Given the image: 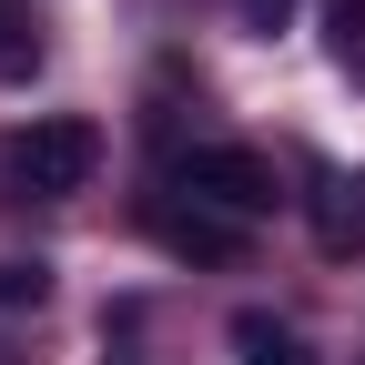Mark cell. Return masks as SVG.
Wrapping results in <instances>:
<instances>
[{"instance_id": "1", "label": "cell", "mask_w": 365, "mask_h": 365, "mask_svg": "<svg viewBox=\"0 0 365 365\" xmlns=\"http://www.w3.org/2000/svg\"><path fill=\"white\" fill-rule=\"evenodd\" d=\"M0 163H11L21 193L61 203V193H81V182L102 173V122H91V112H31L11 143H0Z\"/></svg>"}, {"instance_id": "2", "label": "cell", "mask_w": 365, "mask_h": 365, "mask_svg": "<svg viewBox=\"0 0 365 365\" xmlns=\"http://www.w3.org/2000/svg\"><path fill=\"white\" fill-rule=\"evenodd\" d=\"M173 193H182V203H203V213L254 223V213L284 203V173H274L264 153H244V143H203V153H182V163H173Z\"/></svg>"}, {"instance_id": "3", "label": "cell", "mask_w": 365, "mask_h": 365, "mask_svg": "<svg viewBox=\"0 0 365 365\" xmlns=\"http://www.w3.org/2000/svg\"><path fill=\"white\" fill-rule=\"evenodd\" d=\"M153 244L182 254V264H244V223H234V213L182 203V193H163V203H153Z\"/></svg>"}, {"instance_id": "4", "label": "cell", "mask_w": 365, "mask_h": 365, "mask_svg": "<svg viewBox=\"0 0 365 365\" xmlns=\"http://www.w3.org/2000/svg\"><path fill=\"white\" fill-rule=\"evenodd\" d=\"M234 355L244 365H325V355L304 345V325H284V314H264V304L234 314Z\"/></svg>"}, {"instance_id": "5", "label": "cell", "mask_w": 365, "mask_h": 365, "mask_svg": "<svg viewBox=\"0 0 365 365\" xmlns=\"http://www.w3.org/2000/svg\"><path fill=\"white\" fill-rule=\"evenodd\" d=\"M325 51H335V71L365 81V0H325Z\"/></svg>"}, {"instance_id": "6", "label": "cell", "mask_w": 365, "mask_h": 365, "mask_svg": "<svg viewBox=\"0 0 365 365\" xmlns=\"http://www.w3.org/2000/svg\"><path fill=\"white\" fill-rule=\"evenodd\" d=\"M41 294H51V264H0V304H41Z\"/></svg>"}, {"instance_id": "7", "label": "cell", "mask_w": 365, "mask_h": 365, "mask_svg": "<svg viewBox=\"0 0 365 365\" xmlns=\"http://www.w3.org/2000/svg\"><path fill=\"white\" fill-rule=\"evenodd\" d=\"M284 21H294V0H244V31H264V41H274Z\"/></svg>"}]
</instances>
